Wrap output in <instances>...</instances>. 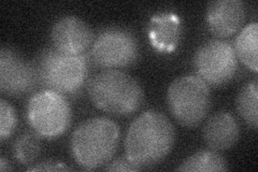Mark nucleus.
<instances>
[{"label":"nucleus","mask_w":258,"mask_h":172,"mask_svg":"<svg viewBox=\"0 0 258 172\" xmlns=\"http://www.w3.org/2000/svg\"><path fill=\"white\" fill-rule=\"evenodd\" d=\"M175 129L165 114L150 110L137 118L125 138V155L141 169L154 166L171 152Z\"/></svg>","instance_id":"1"},{"label":"nucleus","mask_w":258,"mask_h":172,"mask_svg":"<svg viewBox=\"0 0 258 172\" xmlns=\"http://www.w3.org/2000/svg\"><path fill=\"white\" fill-rule=\"evenodd\" d=\"M87 95L99 110L114 117H128L144 101L142 86L134 77L119 69H106L87 81Z\"/></svg>","instance_id":"2"},{"label":"nucleus","mask_w":258,"mask_h":172,"mask_svg":"<svg viewBox=\"0 0 258 172\" xmlns=\"http://www.w3.org/2000/svg\"><path fill=\"white\" fill-rule=\"evenodd\" d=\"M119 142V128L107 118L88 119L71 136V153L80 167L95 170L104 167L114 156Z\"/></svg>","instance_id":"3"},{"label":"nucleus","mask_w":258,"mask_h":172,"mask_svg":"<svg viewBox=\"0 0 258 172\" xmlns=\"http://www.w3.org/2000/svg\"><path fill=\"white\" fill-rule=\"evenodd\" d=\"M34 64L43 89L68 97L79 94L87 84L91 60L86 54L68 55L52 46L40 53Z\"/></svg>","instance_id":"4"},{"label":"nucleus","mask_w":258,"mask_h":172,"mask_svg":"<svg viewBox=\"0 0 258 172\" xmlns=\"http://www.w3.org/2000/svg\"><path fill=\"white\" fill-rule=\"evenodd\" d=\"M168 108L174 120L185 127H196L211 108V92L207 83L194 75L176 78L167 92Z\"/></svg>","instance_id":"5"},{"label":"nucleus","mask_w":258,"mask_h":172,"mask_svg":"<svg viewBox=\"0 0 258 172\" xmlns=\"http://www.w3.org/2000/svg\"><path fill=\"white\" fill-rule=\"evenodd\" d=\"M88 56L91 63L103 70L126 68L139 60V41L126 27H106L96 35Z\"/></svg>","instance_id":"6"},{"label":"nucleus","mask_w":258,"mask_h":172,"mask_svg":"<svg viewBox=\"0 0 258 172\" xmlns=\"http://www.w3.org/2000/svg\"><path fill=\"white\" fill-rule=\"evenodd\" d=\"M26 117L35 134L41 138L55 139L70 126L72 112L67 97L42 89L30 97Z\"/></svg>","instance_id":"7"},{"label":"nucleus","mask_w":258,"mask_h":172,"mask_svg":"<svg viewBox=\"0 0 258 172\" xmlns=\"http://www.w3.org/2000/svg\"><path fill=\"white\" fill-rule=\"evenodd\" d=\"M196 76L209 86L229 83L238 70V57L228 41L212 39L205 42L194 56Z\"/></svg>","instance_id":"8"},{"label":"nucleus","mask_w":258,"mask_h":172,"mask_svg":"<svg viewBox=\"0 0 258 172\" xmlns=\"http://www.w3.org/2000/svg\"><path fill=\"white\" fill-rule=\"evenodd\" d=\"M35 64L27 62L12 47L0 51V91L9 97H22L38 88Z\"/></svg>","instance_id":"9"},{"label":"nucleus","mask_w":258,"mask_h":172,"mask_svg":"<svg viewBox=\"0 0 258 172\" xmlns=\"http://www.w3.org/2000/svg\"><path fill=\"white\" fill-rule=\"evenodd\" d=\"M94 32L88 24L75 15H67L54 24L51 31L53 47L68 55H83L91 50Z\"/></svg>","instance_id":"10"},{"label":"nucleus","mask_w":258,"mask_h":172,"mask_svg":"<svg viewBox=\"0 0 258 172\" xmlns=\"http://www.w3.org/2000/svg\"><path fill=\"white\" fill-rule=\"evenodd\" d=\"M245 16V6L241 0H214L208 5L206 12L210 31L220 39L231 37L240 31Z\"/></svg>","instance_id":"11"},{"label":"nucleus","mask_w":258,"mask_h":172,"mask_svg":"<svg viewBox=\"0 0 258 172\" xmlns=\"http://www.w3.org/2000/svg\"><path fill=\"white\" fill-rule=\"evenodd\" d=\"M148 35L152 46L157 52L171 53L181 39V19L172 12H159L153 15L148 26Z\"/></svg>","instance_id":"12"},{"label":"nucleus","mask_w":258,"mask_h":172,"mask_svg":"<svg viewBox=\"0 0 258 172\" xmlns=\"http://www.w3.org/2000/svg\"><path fill=\"white\" fill-rule=\"evenodd\" d=\"M205 143L213 151H225L237 143L240 127L228 112H217L210 118L203 130Z\"/></svg>","instance_id":"13"},{"label":"nucleus","mask_w":258,"mask_h":172,"mask_svg":"<svg viewBox=\"0 0 258 172\" xmlns=\"http://www.w3.org/2000/svg\"><path fill=\"white\" fill-rule=\"evenodd\" d=\"M238 60L257 72L258 69V24L253 22L244 26L236 38L235 45Z\"/></svg>","instance_id":"14"},{"label":"nucleus","mask_w":258,"mask_h":172,"mask_svg":"<svg viewBox=\"0 0 258 172\" xmlns=\"http://www.w3.org/2000/svg\"><path fill=\"white\" fill-rule=\"evenodd\" d=\"M228 169V162L221 154L213 150H201L185 159L176 171L222 172Z\"/></svg>","instance_id":"15"},{"label":"nucleus","mask_w":258,"mask_h":172,"mask_svg":"<svg viewBox=\"0 0 258 172\" xmlns=\"http://www.w3.org/2000/svg\"><path fill=\"white\" fill-rule=\"evenodd\" d=\"M239 116L253 129L258 127V83L257 78L248 82L240 92L236 99Z\"/></svg>","instance_id":"16"},{"label":"nucleus","mask_w":258,"mask_h":172,"mask_svg":"<svg viewBox=\"0 0 258 172\" xmlns=\"http://www.w3.org/2000/svg\"><path fill=\"white\" fill-rule=\"evenodd\" d=\"M40 152H41V144L37 134H23L16 139L12 146L13 157L21 165H29L34 162L39 157Z\"/></svg>","instance_id":"17"},{"label":"nucleus","mask_w":258,"mask_h":172,"mask_svg":"<svg viewBox=\"0 0 258 172\" xmlns=\"http://www.w3.org/2000/svg\"><path fill=\"white\" fill-rule=\"evenodd\" d=\"M18 126V117L13 106L6 99L0 100V140L10 138Z\"/></svg>","instance_id":"18"},{"label":"nucleus","mask_w":258,"mask_h":172,"mask_svg":"<svg viewBox=\"0 0 258 172\" xmlns=\"http://www.w3.org/2000/svg\"><path fill=\"white\" fill-rule=\"evenodd\" d=\"M103 169L106 171H139V170H142L139 166H137L134 161L129 159L126 155L109 162L108 166L104 167Z\"/></svg>","instance_id":"19"},{"label":"nucleus","mask_w":258,"mask_h":172,"mask_svg":"<svg viewBox=\"0 0 258 172\" xmlns=\"http://www.w3.org/2000/svg\"><path fill=\"white\" fill-rule=\"evenodd\" d=\"M28 171H69L70 168L63 162L56 160H45L27 169Z\"/></svg>","instance_id":"20"},{"label":"nucleus","mask_w":258,"mask_h":172,"mask_svg":"<svg viewBox=\"0 0 258 172\" xmlns=\"http://www.w3.org/2000/svg\"><path fill=\"white\" fill-rule=\"evenodd\" d=\"M8 170H13V168L9 165L5 158L0 159V171H8Z\"/></svg>","instance_id":"21"}]
</instances>
